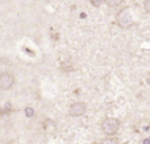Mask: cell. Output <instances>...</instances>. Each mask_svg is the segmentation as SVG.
Wrapping results in <instances>:
<instances>
[{"label": "cell", "instance_id": "1", "mask_svg": "<svg viewBox=\"0 0 150 144\" xmlns=\"http://www.w3.org/2000/svg\"><path fill=\"white\" fill-rule=\"evenodd\" d=\"M116 21H117V25L122 29H127L130 28L133 25V17H132V13H130L129 8H122L117 12L116 16Z\"/></svg>", "mask_w": 150, "mask_h": 144}, {"label": "cell", "instance_id": "2", "mask_svg": "<svg viewBox=\"0 0 150 144\" xmlns=\"http://www.w3.org/2000/svg\"><path fill=\"white\" fill-rule=\"evenodd\" d=\"M120 128V122L116 118H107L101 123V130L107 136H115L119 132Z\"/></svg>", "mask_w": 150, "mask_h": 144}, {"label": "cell", "instance_id": "3", "mask_svg": "<svg viewBox=\"0 0 150 144\" xmlns=\"http://www.w3.org/2000/svg\"><path fill=\"white\" fill-rule=\"evenodd\" d=\"M15 85V76L12 73H1L0 74V89L1 90H9Z\"/></svg>", "mask_w": 150, "mask_h": 144}, {"label": "cell", "instance_id": "4", "mask_svg": "<svg viewBox=\"0 0 150 144\" xmlns=\"http://www.w3.org/2000/svg\"><path fill=\"white\" fill-rule=\"evenodd\" d=\"M86 110H87V106H86V103H83V102H75V103H73V105L70 106V108H69V114H70L71 116H74V118H78V116L84 115Z\"/></svg>", "mask_w": 150, "mask_h": 144}, {"label": "cell", "instance_id": "5", "mask_svg": "<svg viewBox=\"0 0 150 144\" xmlns=\"http://www.w3.org/2000/svg\"><path fill=\"white\" fill-rule=\"evenodd\" d=\"M122 1H124V0H105L107 5H108L109 8H117Z\"/></svg>", "mask_w": 150, "mask_h": 144}, {"label": "cell", "instance_id": "6", "mask_svg": "<svg viewBox=\"0 0 150 144\" xmlns=\"http://www.w3.org/2000/svg\"><path fill=\"white\" fill-rule=\"evenodd\" d=\"M101 144H119V142H117V139L109 136V138H105V139L101 142Z\"/></svg>", "mask_w": 150, "mask_h": 144}, {"label": "cell", "instance_id": "7", "mask_svg": "<svg viewBox=\"0 0 150 144\" xmlns=\"http://www.w3.org/2000/svg\"><path fill=\"white\" fill-rule=\"evenodd\" d=\"M90 3L93 5V7H100L101 4L105 3V0H90Z\"/></svg>", "mask_w": 150, "mask_h": 144}, {"label": "cell", "instance_id": "8", "mask_svg": "<svg viewBox=\"0 0 150 144\" xmlns=\"http://www.w3.org/2000/svg\"><path fill=\"white\" fill-rule=\"evenodd\" d=\"M144 9L146 13H150V0H144Z\"/></svg>", "mask_w": 150, "mask_h": 144}, {"label": "cell", "instance_id": "9", "mask_svg": "<svg viewBox=\"0 0 150 144\" xmlns=\"http://www.w3.org/2000/svg\"><path fill=\"white\" fill-rule=\"evenodd\" d=\"M25 114H26V116H28V118H30V116L34 115V110L32 107H26L25 108Z\"/></svg>", "mask_w": 150, "mask_h": 144}, {"label": "cell", "instance_id": "10", "mask_svg": "<svg viewBox=\"0 0 150 144\" xmlns=\"http://www.w3.org/2000/svg\"><path fill=\"white\" fill-rule=\"evenodd\" d=\"M144 144H150V138H148V139L144 140Z\"/></svg>", "mask_w": 150, "mask_h": 144}, {"label": "cell", "instance_id": "11", "mask_svg": "<svg viewBox=\"0 0 150 144\" xmlns=\"http://www.w3.org/2000/svg\"><path fill=\"white\" fill-rule=\"evenodd\" d=\"M146 82L150 85V74H148V78H146Z\"/></svg>", "mask_w": 150, "mask_h": 144}, {"label": "cell", "instance_id": "12", "mask_svg": "<svg viewBox=\"0 0 150 144\" xmlns=\"http://www.w3.org/2000/svg\"><path fill=\"white\" fill-rule=\"evenodd\" d=\"M0 115H1V107H0Z\"/></svg>", "mask_w": 150, "mask_h": 144}]
</instances>
